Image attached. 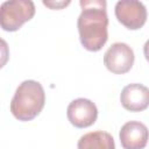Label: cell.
Returning <instances> with one entry per match:
<instances>
[{"label":"cell","instance_id":"obj_10","mask_svg":"<svg viewBox=\"0 0 149 149\" xmlns=\"http://www.w3.org/2000/svg\"><path fill=\"white\" fill-rule=\"evenodd\" d=\"M9 59V47L7 42L0 37V69L3 68Z\"/></svg>","mask_w":149,"mask_h":149},{"label":"cell","instance_id":"obj_4","mask_svg":"<svg viewBox=\"0 0 149 149\" xmlns=\"http://www.w3.org/2000/svg\"><path fill=\"white\" fill-rule=\"evenodd\" d=\"M135 61L133 49L123 42L113 43L104 55V64L108 71L115 74H123L130 71Z\"/></svg>","mask_w":149,"mask_h":149},{"label":"cell","instance_id":"obj_5","mask_svg":"<svg viewBox=\"0 0 149 149\" xmlns=\"http://www.w3.org/2000/svg\"><path fill=\"white\" fill-rule=\"evenodd\" d=\"M114 12L118 21L130 30L142 28L147 21V8L142 2L136 0L118 1Z\"/></svg>","mask_w":149,"mask_h":149},{"label":"cell","instance_id":"obj_6","mask_svg":"<svg viewBox=\"0 0 149 149\" xmlns=\"http://www.w3.org/2000/svg\"><path fill=\"white\" fill-rule=\"evenodd\" d=\"M66 116L70 123L76 128H87L97 121L98 108L90 99L78 98L69 104Z\"/></svg>","mask_w":149,"mask_h":149},{"label":"cell","instance_id":"obj_1","mask_svg":"<svg viewBox=\"0 0 149 149\" xmlns=\"http://www.w3.org/2000/svg\"><path fill=\"white\" fill-rule=\"evenodd\" d=\"M77 20L79 40L88 51H99L108 40V16L105 0H81Z\"/></svg>","mask_w":149,"mask_h":149},{"label":"cell","instance_id":"obj_11","mask_svg":"<svg viewBox=\"0 0 149 149\" xmlns=\"http://www.w3.org/2000/svg\"><path fill=\"white\" fill-rule=\"evenodd\" d=\"M43 5L51 9H62L70 5V1H43Z\"/></svg>","mask_w":149,"mask_h":149},{"label":"cell","instance_id":"obj_7","mask_svg":"<svg viewBox=\"0 0 149 149\" xmlns=\"http://www.w3.org/2000/svg\"><path fill=\"white\" fill-rule=\"evenodd\" d=\"M120 101L123 108L129 112H142L149 105V90L139 83L128 84L121 91Z\"/></svg>","mask_w":149,"mask_h":149},{"label":"cell","instance_id":"obj_2","mask_svg":"<svg viewBox=\"0 0 149 149\" xmlns=\"http://www.w3.org/2000/svg\"><path fill=\"white\" fill-rule=\"evenodd\" d=\"M45 104V93L43 86L36 80L22 81L10 101V112L20 121H30L35 119L43 109Z\"/></svg>","mask_w":149,"mask_h":149},{"label":"cell","instance_id":"obj_9","mask_svg":"<svg viewBox=\"0 0 149 149\" xmlns=\"http://www.w3.org/2000/svg\"><path fill=\"white\" fill-rule=\"evenodd\" d=\"M78 149H115L113 136L104 130L90 132L80 136L77 143Z\"/></svg>","mask_w":149,"mask_h":149},{"label":"cell","instance_id":"obj_8","mask_svg":"<svg viewBox=\"0 0 149 149\" xmlns=\"http://www.w3.org/2000/svg\"><path fill=\"white\" fill-rule=\"evenodd\" d=\"M123 149H143L148 142V128L140 121L126 122L119 133Z\"/></svg>","mask_w":149,"mask_h":149},{"label":"cell","instance_id":"obj_3","mask_svg":"<svg viewBox=\"0 0 149 149\" xmlns=\"http://www.w3.org/2000/svg\"><path fill=\"white\" fill-rule=\"evenodd\" d=\"M35 15L31 0H8L0 5V27L5 31H16Z\"/></svg>","mask_w":149,"mask_h":149}]
</instances>
